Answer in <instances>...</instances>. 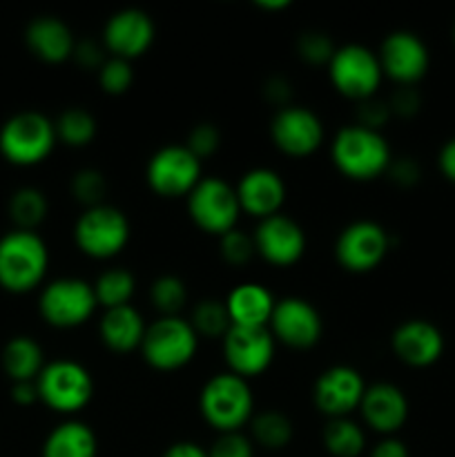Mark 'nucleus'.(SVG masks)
<instances>
[{
    "mask_svg": "<svg viewBox=\"0 0 455 457\" xmlns=\"http://www.w3.org/2000/svg\"><path fill=\"white\" fill-rule=\"evenodd\" d=\"M94 286L79 277H61L49 281L40 293L38 311L54 328H76L96 311Z\"/></svg>",
    "mask_w": 455,
    "mask_h": 457,
    "instance_id": "7",
    "label": "nucleus"
},
{
    "mask_svg": "<svg viewBox=\"0 0 455 457\" xmlns=\"http://www.w3.org/2000/svg\"><path fill=\"white\" fill-rule=\"evenodd\" d=\"M47 199L38 187H21L9 199V217L18 230H31L47 217Z\"/></svg>",
    "mask_w": 455,
    "mask_h": 457,
    "instance_id": "29",
    "label": "nucleus"
},
{
    "mask_svg": "<svg viewBox=\"0 0 455 457\" xmlns=\"http://www.w3.org/2000/svg\"><path fill=\"white\" fill-rule=\"evenodd\" d=\"M145 321L134 306H119L105 311L101 320V339L110 351L132 353L141 348L145 337Z\"/></svg>",
    "mask_w": 455,
    "mask_h": 457,
    "instance_id": "25",
    "label": "nucleus"
},
{
    "mask_svg": "<svg viewBox=\"0 0 455 457\" xmlns=\"http://www.w3.org/2000/svg\"><path fill=\"white\" fill-rule=\"evenodd\" d=\"M98 442L92 428L79 420L58 424L43 445V457H96Z\"/></svg>",
    "mask_w": 455,
    "mask_h": 457,
    "instance_id": "26",
    "label": "nucleus"
},
{
    "mask_svg": "<svg viewBox=\"0 0 455 457\" xmlns=\"http://www.w3.org/2000/svg\"><path fill=\"white\" fill-rule=\"evenodd\" d=\"M330 83L342 96L355 101H368L382 83V65L377 54L364 45H343L335 49L328 62Z\"/></svg>",
    "mask_w": 455,
    "mask_h": 457,
    "instance_id": "9",
    "label": "nucleus"
},
{
    "mask_svg": "<svg viewBox=\"0 0 455 457\" xmlns=\"http://www.w3.org/2000/svg\"><path fill=\"white\" fill-rule=\"evenodd\" d=\"M366 393V384L361 375L351 366H330L315 382V404L328 420L348 418L355 409H360L361 397Z\"/></svg>",
    "mask_w": 455,
    "mask_h": 457,
    "instance_id": "17",
    "label": "nucleus"
},
{
    "mask_svg": "<svg viewBox=\"0 0 455 457\" xmlns=\"http://www.w3.org/2000/svg\"><path fill=\"white\" fill-rule=\"evenodd\" d=\"M330 154L339 172L352 181H373L382 177L393 161L386 138L364 125H348L339 129Z\"/></svg>",
    "mask_w": 455,
    "mask_h": 457,
    "instance_id": "1",
    "label": "nucleus"
},
{
    "mask_svg": "<svg viewBox=\"0 0 455 457\" xmlns=\"http://www.w3.org/2000/svg\"><path fill=\"white\" fill-rule=\"evenodd\" d=\"M150 302L163 317H177L187 302V288L178 277L163 275L152 281Z\"/></svg>",
    "mask_w": 455,
    "mask_h": 457,
    "instance_id": "34",
    "label": "nucleus"
},
{
    "mask_svg": "<svg viewBox=\"0 0 455 457\" xmlns=\"http://www.w3.org/2000/svg\"><path fill=\"white\" fill-rule=\"evenodd\" d=\"M440 170L451 183H455V138H451L440 152Z\"/></svg>",
    "mask_w": 455,
    "mask_h": 457,
    "instance_id": "49",
    "label": "nucleus"
},
{
    "mask_svg": "<svg viewBox=\"0 0 455 457\" xmlns=\"http://www.w3.org/2000/svg\"><path fill=\"white\" fill-rule=\"evenodd\" d=\"M71 58H74L80 67H85V70L96 71L101 70L103 62L107 61L105 54H103V47L98 43H94V40H80V43H76Z\"/></svg>",
    "mask_w": 455,
    "mask_h": 457,
    "instance_id": "42",
    "label": "nucleus"
},
{
    "mask_svg": "<svg viewBox=\"0 0 455 457\" xmlns=\"http://www.w3.org/2000/svg\"><path fill=\"white\" fill-rule=\"evenodd\" d=\"M257 7L266 9V12H279V9L290 7V3L288 0H259Z\"/></svg>",
    "mask_w": 455,
    "mask_h": 457,
    "instance_id": "50",
    "label": "nucleus"
},
{
    "mask_svg": "<svg viewBox=\"0 0 455 457\" xmlns=\"http://www.w3.org/2000/svg\"><path fill=\"white\" fill-rule=\"evenodd\" d=\"M134 286L136 284H134L132 272L125 270V268H112V270L103 272L94 284L98 306H103L105 311L128 306L134 295Z\"/></svg>",
    "mask_w": 455,
    "mask_h": 457,
    "instance_id": "31",
    "label": "nucleus"
},
{
    "mask_svg": "<svg viewBox=\"0 0 455 457\" xmlns=\"http://www.w3.org/2000/svg\"><path fill=\"white\" fill-rule=\"evenodd\" d=\"M388 116H391V107H388V103L377 101V98H368V101H361L360 123L357 125H364V128L379 132V128L386 123Z\"/></svg>",
    "mask_w": 455,
    "mask_h": 457,
    "instance_id": "41",
    "label": "nucleus"
},
{
    "mask_svg": "<svg viewBox=\"0 0 455 457\" xmlns=\"http://www.w3.org/2000/svg\"><path fill=\"white\" fill-rule=\"evenodd\" d=\"M49 253L31 230H13L0 239V286L13 295L34 290L45 279Z\"/></svg>",
    "mask_w": 455,
    "mask_h": 457,
    "instance_id": "3",
    "label": "nucleus"
},
{
    "mask_svg": "<svg viewBox=\"0 0 455 457\" xmlns=\"http://www.w3.org/2000/svg\"><path fill=\"white\" fill-rule=\"evenodd\" d=\"M223 357L230 373L239 378H257L266 373L275 357V337L268 328L232 326L223 337Z\"/></svg>",
    "mask_w": 455,
    "mask_h": 457,
    "instance_id": "13",
    "label": "nucleus"
},
{
    "mask_svg": "<svg viewBox=\"0 0 455 457\" xmlns=\"http://www.w3.org/2000/svg\"><path fill=\"white\" fill-rule=\"evenodd\" d=\"M236 190L241 212L257 217L259 221L279 214L285 201V183L275 170L254 168L241 177Z\"/></svg>",
    "mask_w": 455,
    "mask_h": 457,
    "instance_id": "22",
    "label": "nucleus"
},
{
    "mask_svg": "<svg viewBox=\"0 0 455 457\" xmlns=\"http://www.w3.org/2000/svg\"><path fill=\"white\" fill-rule=\"evenodd\" d=\"M388 107H391V114H397V116L418 114L419 94L415 92L413 87L397 89V92L391 96V103H388Z\"/></svg>",
    "mask_w": 455,
    "mask_h": 457,
    "instance_id": "44",
    "label": "nucleus"
},
{
    "mask_svg": "<svg viewBox=\"0 0 455 457\" xmlns=\"http://www.w3.org/2000/svg\"><path fill=\"white\" fill-rule=\"evenodd\" d=\"M36 388H38V400L62 415L79 413L94 395L89 370L71 360H56L45 364L36 379Z\"/></svg>",
    "mask_w": 455,
    "mask_h": 457,
    "instance_id": "5",
    "label": "nucleus"
},
{
    "mask_svg": "<svg viewBox=\"0 0 455 457\" xmlns=\"http://www.w3.org/2000/svg\"><path fill=\"white\" fill-rule=\"evenodd\" d=\"M192 328L201 337L223 339L232 328L230 315H228L226 302L219 299H201L192 311Z\"/></svg>",
    "mask_w": 455,
    "mask_h": 457,
    "instance_id": "33",
    "label": "nucleus"
},
{
    "mask_svg": "<svg viewBox=\"0 0 455 457\" xmlns=\"http://www.w3.org/2000/svg\"><path fill=\"white\" fill-rule=\"evenodd\" d=\"M163 457H208V451L194 442H174Z\"/></svg>",
    "mask_w": 455,
    "mask_h": 457,
    "instance_id": "48",
    "label": "nucleus"
},
{
    "mask_svg": "<svg viewBox=\"0 0 455 457\" xmlns=\"http://www.w3.org/2000/svg\"><path fill=\"white\" fill-rule=\"evenodd\" d=\"M199 409L205 422L219 433H236L252 420L254 397L248 379L235 373H219L201 388Z\"/></svg>",
    "mask_w": 455,
    "mask_h": 457,
    "instance_id": "2",
    "label": "nucleus"
},
{
    "mask_svg": "<svg viewBox=\"0 0 455 457\" xmlns=\"http://www.w3.org/2000/svg\"><path fill=\"white\" fill-rule=\"evenodd\" d=\"M103 40L114 58L134 61L154 43V22L141 9H123L107 21Z\"/></svg>",
    "mask_w": 455,
    "mask_h": 457,
    "instance_id": "19",
    "label": "nucleus"
},
{
    "mask_svg": "<svg viewBox=\"0 0 455 457\" xmlns=\"http://www.w3.org/2000/svg\"><path fill=\"white\" fill-rule=\"evenodd\" d=\"M370 457H410V455H409V449H406L404 442L391 436V437H384L382 442H377V445H375Z\"/></svg>",
    "mask_w": 455,
    "mask_h": 457,
    "instance_id": "46",
    "label": "nucleus"
},
{
    "mask_svg": "<svg viewBox=\"0 0 455 457\" xmlns=\"http://www.w3.org/2000/svg\"><path fill=\"white\" fill-rule=\"evenodd\" d=\"M257 254L272 266H293L306 253V235L294 219L285 214L261 219L252 235Z\"/></svg>",
    "mask_w": 455,
    "mask_h": 457,
    "instance_id": "16",
    "label": "nucleus"
},
{
    "mask_svg": "<svg viewBox=\"0 0 455 457\" xmlns=\"http://www.w3.org/2000/svg\"><path fill=\"white\" fill-rule=\"evenodd\" d=\"M12 400L18 406H29L38 400V388L36 382H16L12 386Z\"/></svg>",
    "mask_w": 455,
    "mask_h": 457,
    "instance_id": "47",
    "label": "nucleus"
},
{
    "mask_svg": "<svg viewBox=\"0 0 455 457\" xmlns=\"http://www.w3.org/2000/svg\"><path fill=\"white\" fill-rule=\"evenodd\" d=\"M360 411L364 422L375 433L391 437L409 420V400L395 384L377 382L373 386H366Z\"/></svg>",
    "mask_w": 455,
    "mask_h": 457,
    "instance_id": "21",
    "label": "nucleus"
},
{
    "mask_svg": "<svg viewBox=\"0 0 455 457\" xmlns=\"http://www.w3.org/2000/svg\"><path fill=\"white\" fill-rule=\"evenodd\" d=\"M56 138L70 147H85L96 137V119L83 107L65 110L54 123Z\"/></svg>",
    "mask_w": 455,
    "mask_h": 457,
    "instance_id": "30",
    "label": "nucleus"
},
{
    "mask_svg": "<svg viewBox=\"0 0 455 457\" xmlns=\"http://www.w3.org/2000/svg\"><path fill=\"white\" fill-rule=\"evenodd\" d=\"M74 241L80 253L92 259L116 257L129 241L128 217L107 204L85 210L76 221Z\"/></svg>",
    "mask_w": 455,
    "mask_h": 457,
    "instance_id": "8",
    "label": "nucleus"
},
{
    "mask_svg": "<svg viewBox=\"0 0 455 457\" xmlns=\"http://www.w3.org/2000/svg\"><path fill=\"white\" fill-rule=\"evenodd\" d=\"M27 47L31 49L36 58L43 62H65L71 58L76 47V40L71 36V29L67 22H62L56 16H38L27 25L25 31Z\"/></svg>",
    "mask_w": 455,
    "mask_h": 457,
    "instance_id": "23",
    "label": "nucleus"
},
{
    "mask_svg": "<svg viewBox=\"0 0 455 457\" xmlns=\"http://www.w3.org/2000/svg\"><path fill=\"white\" fill-rule=\"evenodd\" d=\"M208 457H254L252 442L241 431L219 433L214 445L210 446Z\"/></svg>",
    "mask_w": 455,
    "mask_h": 457,
    "instance_id": "40",
    "label": "nucleus"
},
{
    "mask_svg": "<svg viewBox=\"0 0 455 457\" xmlns=\"http://www.w3.org/2000/svg\"><path fill=\"white\" fill-rule=\"evenodd\" d=\"M275 303L270 290L252 281L232 288L226 299L232 326H239V328H266L270 324Z\"/></svg>",
    "mask_w": 455,
    "mask_h": 457,
    "instance_id": "24",
    "label": "nucleus"
},
{
    "mask_svg": "<svg viewBox=\"0 0 455 457\" xmlns=\"http://www.w3.org/2000/svg\"><path fill=\"white\" fill-rule=\"evenodd\" d=\"M252 436L263 449H285L293 440V422L281 411H263L252 418Z\"/></svg>",
    "mask_w": 455,
    "mask_h": 457,
    "instance_id": "32",
    "label": "nucleus"
},
{
    "mask_svg": "<svg viewBox=\"0 0 455 457\" xmlns=\"http://www.w3.org/2000/svg\"><path fill=\"white\" fill-rule=\"evenodd\" d=\"M391 344L400 361L413 369H426L435 364L444 353V337L440 328L426 320H409L397 326Z\"/></svg>",
    "mask_w": 455,
    "mask_h": 457,
    "instance_id": "20",
    "label": "nucleus"
},
{
    "mask_svg": "<svg viewBox=\"0 0 455 457\" xmlns=\"http://www.w3.org/2000/svg\"><path fill=\"white\" fill-rule=\"evenodd\" d=\"M3 369L13 384L36 382L40 370L45 369L43 348L27 335L12 337L3 348Z\"/></svg>",
    "mask_w": 455,
    "mask_h": 457,
    "instance_id": "27",
    "label": "nucleus"
},
{
    "mask_svg": "<svg viewBox=\"0 0 455 457\" xmlns=\"http://www.w3.org/2000/svg\"><path fill=\"white\" fill-rule=\"evenodd\" d=\"M219 239H221L219 241V250H221L223 262L230 263V266H245L257 254L254 239L250 235H245L244 230H239V228L226 232Z\"/></svg>",
    "mask_w": 455,
    "mask_h": 457,
    "instance_id": "37",
    "label": "nucleus"
},
{
    "mask_svg": "<svg viewBox=\"0 0 455 457\" xmlns=\"http://www.w3.org/2000/svg\"><path fill=\"white\" fill-rule=\"evenodd\" d=\"M199 348V335L181 317H161L145 328L141 353L156 370H178L190 364Z\"/></svg>",
    "mask_w": 455,
    "mask_h": 457,
    "instance_id": "6",
    "label": "nucleus"
},
{
    "mask_svg": "<svg viewBox=\"0 0 455 457\" xmlns=\"http://www.w3.org/2000/svg\"><path fill=\"white\" fill-rule=\"evenodd\" d=\"M147 186L163 199L186 196L199 186L201 161L186 145H165L154 152L145 170Z\"/></svg>",
    "mask_w": 455,
    "mask_h": 457,
    "instance_id": "11",
    "label": "nucleus"
},
{
    "mask_svg": "<svg viewBox=\"0 0 455 457\" xmlns=\"http://www.w3.org/2000/svg\"><path fill=\"white\" fill-rule=\"evenodd\" d=\"M391 250L388 232L375 221H355L346 226L339 235L335 254L343 270L370 272L386 259Z\"/></svg>",
    "mask_w": 455,
    "mask_h": 457,
    "instance_id": "12",
    "label": "nucleus"
},
{
    "mask_svg": "<svg viewBox=\"0 0 455 457\" xmlns=\"http://www.w3.org/2000/svg\"><path fill=\"white\" fill-rule=\"evenodd\" d=\"M270 137L277 150L302 159V156L312 154L321 145L324 125H321L319 116L308 107H279L270 123Z\"/></svg>",
    "mask_w": 455,
    "mask_h": 457,
    "instance_id": "14",
    "label": "nucleus"
},
{
    "mask_svg": "<svg viewBox=\"0 0 455 457\" xmlns=\"http://www.w3.org/2000/svg\"><path fill=\"white\" fill-rule=\"evenodd\" d=\"M297 52L310 65H328L330 58L335 56V45L324 31H306L299 36Z\"/></svg>",
    "mask_w": 455,
    "mask_h": 457,
    "instance_id": "38",
    "label": "nucleus"
},
{
    "mask_svg": "<svg viewBox=\"0 0 455 457\" xmlns=\"http://www.w3.org/2000/svg\"><path fill=\"white\" fill-rule=\"evenodd\" d=\"M132 62L123 61V58L110 56L103 62L101 70H98V85H101L103 92L110 94V96H120V94H125L132 87Z\"/></svg>",
    "mask_w": 455,
    "mask_h": 457,
    "instance_id": "36",
    "label": "nucleus"
},
{
    "mask_svg": "<svg viewBox=\"0 0 455 457\" xmlns=\"http://www.w3.org/2000/svg\"><path fill=\"white\" fill-rule=\"evenodd\" d=\"M321 315L302 297H285L275 303L270 333L277 342L290 348H312L321 339Z\"/></svg>",
    "mask_w": 455,
    "mask_h": 457,
    "instance_id": "15",
    "label": "nucleus"
},
{
    "mask_svg": "<svg viewBox=\"0 0 455 457\" xmlns=\"http://www.w3.org/2000/svg\"><path fill=\"white\" fill-rule=\"evenodd\" d=\"M388 174H391L393 183L401 187H410L419 181V165L413 159H397L391 161V165H388Z\"/></svg>",
    "mask_w": 455,
    "mask_h": 457,
    "instance_id": "43",
    "label": "nucleus"
},
{
    "mask_svg": "<svg viewBox=\"0 0 455 457\" xmlns=\"http://www.w3.org/2000/svg\"><path fill=\"white\" fill-rule=\"evenodd\" d=\"M324 446L335 457H360L366 446V436L351 418H335L324 427Z\"/></svg>",
    "mask_w": 455,
    "mask_h": 457,
    "instance_id": "28",
    "label": "nucleus"
},
{
    "mask_svg": "<svg viewBox=\"0 0 455 457\" xmlns=\"http://www.w3.org/2000/svg\"><path fill=\"white\" fill-rule=\"evenodd\" d=\"M187 212L196 228L208 235L223 237L236 228L241 205L235 187L219 177H205L187 195Z\"/></svg>",
    "mask_w": 455,
    "mask_h": 457,
    "instance_id": "10",
    "label": "nucleus"
},
{
    "mask_svg": "<svg viewBox=\"0 0 455 457\" xmlns=\"http://www.w3.org/2000/svg\"><path fill=\"white\" fill-rule=\"evenodd\" d=\"M263 94H266V98L270 103H275V105H281V107H288V101H290V83L284 79V76H272V79L266 80V85H263Z\"/></svg>",
    "mask_w": 455,
    "mask_h": 457,
    "instance_id": "45",
    "label": "nucleus"
},
{
    "mask_svg": "<svg viewBox=\"0 0 455 457\" xmlns=\"http://www.w3.org/2000/svg\"><path fill=\"white\" fill-rule=\"evenodd\" d=\"M71 195L85 208H96V205L105 204L107 195V181L98 170L85 168L71 177Z\"/></svg>",
    "mask_w": 455,
    "mask_h": 457,
    "instance_id": "35",
    "label": "nucleus"
},
{
    "mask_svg": "<svg viewBox=\"0 0 455 457\" xmlns=\"http://www.w3.org/2000/svg\"><path fill=\"white\" fill-rule=\"evenodd\" d=\"M56 141L54 123L40 112L13 114L0 128V154L21 168L43 163L52 154Z\"/></svg>",
    "mask_w": 455,
    "mask_h": 457,
    "instance_id": "4",
    "label": "nucleus"
},
{
    "mask_svg": "<svg viewBox=\"0 0 455 457\" xmlns=\"http://www.w3.org/2000/svg\"><path fill=\"white\" fill-rule=\"evenodd\" d=\"M453 40H455V27H453Z\"/></svg>",
    "mask_w": 455,
    "mask_h": 457,
    "instance_id": "51",
    "label": "nucleus"
},
{
    "mask_svg": "<svg viewBox=\"0 0 455 457\" xmlns=\"http://www.w3.org/2000/svg\"><path fill=\"white\" fill-rule=\"evenodd\" d=\"M219 145H221V134H219L217 125L212 123H199L187 134L186 147L199 161L205 159V156H212L219 150Z\"/></svg>",
    "mask_w": 455,
    "mask_h": 457,
    "instance_id": "39",
    "label": "nucleus"
},
{
    "mask_svg": "<svg viewBox=\"0 0 455 457\" xmlns=\"http://www.w3.org/2000/svg\"><path fill=\"white\" fill-rule=\"evenodd\" d=\"M382 71L395 83L410 87L418 83L428 70V49L422 38L410 31H393L384 38L379 49Z\"/></svg>",
    "mask_w": 455,
    "mask_h": 457,
    "instance_id": "18",
    "label": "nucleus"
}]
</instances>
